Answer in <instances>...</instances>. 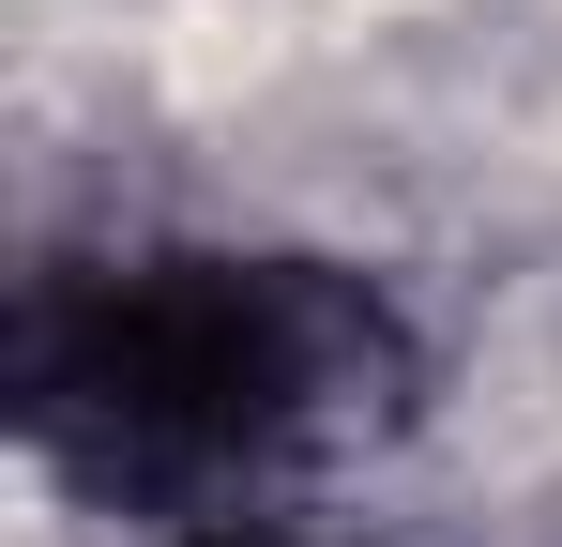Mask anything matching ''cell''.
I'll return each instance as SVG.
<instances>
[{
    "label": "cell",
    "mask_w": 562,
    "mask_h": 547,
    "mask_svg": "<svg viewBox=\"0 0 562 547\" xmlns=\"http://www.w3.org/2000/svg\"><path fill=\"white\" fill-rule=\"evenodd\" d=\"M31 442L106 502H228L395 426L411 335L335 259L153 244L31 289Z\"/></svg>",
    "instance_id": "1"
},
{
    "label": "cell",
    "mask_w": 562,
    "mask_h": 547,
    "mask_svg": "<svg viewBox=\"0 0 562 547\" xmlns=\"http://www.w3.org/2000/svg\"><path fill=\"white\" fill-rule=\"evenodd\" d=\"M213 547H319V533H213Z\"/></svg>",
    "instance_id": "2"
}]
</instances>
